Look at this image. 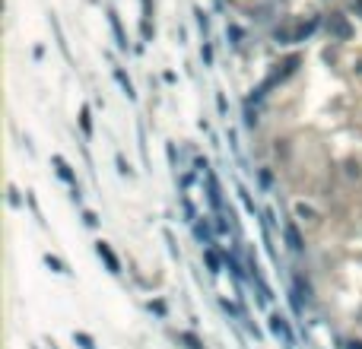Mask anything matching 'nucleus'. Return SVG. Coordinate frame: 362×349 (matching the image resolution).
<instances>
[{"label": "nucleus", "instance_id": "obj_7", "mask_svg": "<svg viewBox=\"0 0 362 349\" xmlns=\"http://www.w3.org/2000/svg\"><path fill=\"white\" fill-rule=\"evenodd\" d=\"M115 80L121 83V86H124V95H127V99H134V86H130V80H127V73H124V70H121V67H115Z\"/></svg>", "mask_w": 362, "mask_h": 349}, {"label": "nucleus", "instance_id": "obj_4", "mask_svg": "<svg viewBox=\"0 0 362 349\" xmlns=\"http://www.w3.org/2000/svg\"><path fill=\"white\" fill-rule=\"evenodd\" d=\"M270 330H273L276 336H286V340L293 343V333H289V327H286V318H283V315H273V318H270Z\"/></svg>", "mask_w": 362, "mask_h": 349}, {"label": "nucleus", "instance_id": "obj_9", "mask_svg": "<svg viewBox=\"0 0 362 349\" xmlns=\"http://www.w3.org/2000/svg\"><path fill=\"white\" fill-rule=\"evenodd\" d=\"M80 124H83V134H92V118H89V108H83V114H80Z\"/></svg>", "mask_w": 362, "mask_h": 349}, {"label": "nucleus", "instance_id": "obj_10", "mask_svg": "<svg viewBox=\"0 0 362 349\" xmlns=\"http://www.w3.org/2000/svg\"><path fill=\"white\" fill-rule=\"evenodd\" d=\"M203 257H207V263H210V270H213V273H220V257H216V251L207 248V251H203Z\"/></svg>", "mask_w": 362, "mask_h": 349}, {"label": "nucleus", "instance_id": "obj_6", "mask_svg": "<svg viewBox=\"0 0 362 349\" xmlns=\"http://www.w3.org/2000/svg\"><path fill=\"white\" fill-rule=\"evenodd\" d=\"M286 242H289V248L293 251H302L305 245H302V238H299V232H296V225L293 222H286Z\"/></svg>", "mask_w": 362, "mask_h": 349}, {"label": "nucleus", "instance_id": "obj_15", "mask_svg": "<svg viewBox=\"0 0 362 349\" xmlns=\"http://www.w3.org/2000/svg\"><path fill=\"white\" fill-rule=\"evenodd\" d=\"M77 343H80L83 349H95V346H92V336H86V333H77Z\"/></svg>", "mask_w": 362, "mask_h": 349}, {"label": "nucleus", "instance_id": "obj_2", "mask_svg": "<svg viewBox=\"0 0 362 349\" xmlns=\"http://www.w3.org/2000/svg\"><path fill=\"white\" fill-rule=\"evenodd\" d=\"M95 251H99V257L108 263V270H112V273H121V263H118V257H115V251L108 248L105 242H95Z\"/></svg>", "mask_w": 362, "mask_h": 349}, {"label": "nucleus", "instance_id": "obj_11", "mask_svg": "<svg viewBox=\"0 0 362 349\" xmlns=\"http://www.w3.org/2000/svg\"><path fill=\"white\" fill-rule=\"evenodd\" d=\"M315 26H318L315 19H311V22H305V26H299V32H296V38H305V35H311V32H315Z\"/></svg>", "mask_w": 362, "mask_h": 349}, {"label": "nucleus", "instance_id": "obj_5", "mask_svg": "<svg viewBox=\"0 0 362 349\" xmlns=\"http://www.w3.org/2000/svg\"><path fill=\"white\" fill-rule=\"evenodd\" d=\"M54 165H57V175L64 178L67 184H77V178H74V172H70V165H67L64 159H60V156H54Z\"/></svg>", "mask_w": 362, "mask_h": 349}, {"label": "nucleus", "instance_id": "obj_8", "mask_svg": "<svg viewBox=\"0 0 362 349\" xmlns=\"http://www.w3.org/2000/svg\"><path fill=\"white\" fill-rule=\"evenodd\" d=\"M181 343H185L188 349H203V343L197 340V336H194V333H181Z\"/></svg>", "mask_w": 362, "mask_h": 349}, {"label": "nucleus", "instance_id": "obj_16", "mask_svg": "<svg viewBox=\"0 0 362 349\" xmlns=\"http://www.w3.org/2000/svg\"><path fill=\"white\" fill-rule=\"evenodd\" d=\"M118 168H121V175H130V165L124 162V156H118Z\"/></svg>", "mask_w": 362, "mask_h": 349}, {"label": "nucleus", "instance_id": "obj_19", "mask_svg": "<svg viewBox=\"0 0 362 349\" xmlns=\"http://www.w3.org/2000/svg\"><path fill=\"white\" fill-rule=\"evenodd\" d=\"M349 349H362V343H349Z\"/></svg>", "mask_w": 362, "mask_h": 349}, {"label": "nucleus", "instance_id": "obj_17", "mask_svg": "<svg viewBox=\"0 0 362 349\" xmlns=\"http://www.w3.org/2000/svg\"><path fill=\"white\" fill-rule=\"evenodd\" d=\"M296 210H299V216H308V219H315V213H311V210L305 207V203H299V207H296Z\"/></svg>", "mask_w": 362, "mask_h": 349}, {"label": "nucleus", "instance_id": "obj_3", "mask_svg": "<svg viewBox=\"0 0 362 349\" xmlns=\"http://www.w3.org/2000/svg\"><path fill=\"white\" fill-rule=\"evenodd\" d=\"M108 22H112V29H115L118 48H124V51H127V35H124V29H121V19H118V13H115V10H112V13H108Z\"/></svg>", "mask_w": 362, "mask_h": 349}, {"label": "nucleus", "instance_id": "obj_14", "mask_svg": "<svg viewBox=\"0 0 362 349\" xmlns=\"http://www.w3.org/2000/svg\"><path fill=\"white\" fill-rule=\"evenodd\" d=\"M296 289L302 292V298H311V289H308V283H302L299 276H296Z\"/></svg>", "mask_w": 362, "mask_h": 349}, {"label": "nucleus", "instance_id": "obj_1", "mask_svg": "<svg viewBox=\"0 0 362 349\" xmlns=\"http://www.w3.org/2000/svg\"><path fill=\"white\" fill-rule=\"evenodd\" d=\"M328 32L334 35V38H340V42L353 38V26L346 22V16H331V19H328Z\"/></svg>", "mask_w": 362, "mask_h": 349}, {"label": "nucleus", "instance_id": "obj_18", "mask_svg": "<svg viewBox=\"0 0 362 349\" xmlns=\"http://www.w3.org/2000/svg\"><path fill=\"white\" fill-rule=\"evenodd\" d=\"M150 308L156 311V315H165V305H162V302H150Z\"/></svg>", "mask_w": 362, "mask_h": 349}, {"label": "nucleus", "instance_id": "obj_12", "mask_svg": "<svg viewBox=\"0 0 362 349\" xmlns=\"http://www.w3.org/2000/svg\"><path fill=\"white\" fill-rule=\"evenodd\" d=\"M45 263H48V267H51V270H57V273H67V267H64V263H60L57 257H51V254L45 257Z\"/></svg>", "mask_w": 362, "mask_h": 349}, {"label": "nucleus", "instance_id": "obj_13", "mask_svg": "<svg viewBox=\"0 0 362 349\" xmlns=\"http://www.w3.org/2000/svg\"><path fill=\"white\" fill-rule=\"evenodd\" d=\"M346 175H349V178H359V175H362V165H359V162H346Z\"/></svg>", "mask_w": 362, "mask_h": 349}]
</instances>
